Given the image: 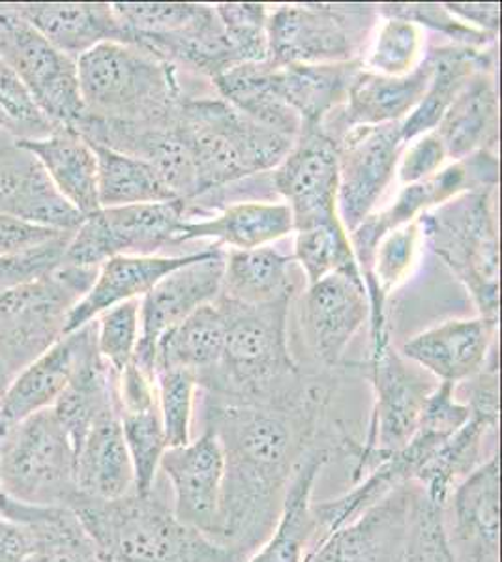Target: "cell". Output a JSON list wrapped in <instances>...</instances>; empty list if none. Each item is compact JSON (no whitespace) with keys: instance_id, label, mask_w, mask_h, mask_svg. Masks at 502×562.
Wrapping results in <instances>:
<instances>
[{"instance_id":"obj_30","label":"cell","mask_w":502,"mask_h":562,"mask_svg":"<svg viewBox=\"0 0 502 562\" xmlns=\"http://www.w3.org/2000/svg\"><path fill=\"white\" fill-rule=\"evenodd\" d=\"M360 71L358 58L334 65L274 66V87L302 119V130H315L339 103L347 102L350 85Z\"/></svg>"},{"instance_id":"obj_22","label":"cell","mask_w":502,"mask_h":562,"mask_svg":"<svg viewBox=\"0 0 502 562\" xmlns=\"http://www.w3.org/2000/svg\"><path fill=\"white\" fill-rule=\"evenodd\" d=\"M497 323L482 319L448 321L409 339L401 357L439 383L458 386L475 378L491 355Z\"/></svg>"},{"instance_id":"obj_55","label":"cell","mask_w":502,"mask_h":562,"mask_svg":"<svg viewBox=\"0 0 502 562\" xmlns=\"http://www.w3.org/2000/svg\"><path fill=\"white\" fill-rule=\"evenodd\" d=\"M8 384H10V378H8V373L4 371V368L0 366V396L4 394V390L8 389Z\"/></svg>"},{"instance_id":"obj_15","label":"cell","mask_w":502,"mask_h":562,"mask_svg":"<svg viewBox=\"0 0 502 562\" xmlns=\"http://www.w3.org/2000/svg\"><path fill=\"white\" fill-rule=\"evenodd\" d=\"M272 184L293 214L294 231L337 222L336 140L321 130H302L286 160L274 169Z\"/></svg>"},{"instance_id":"obj_16","label":"cell","mask_w":502,"mask_h":562,"mask_svg":"<svg viewBox=\"0 0 502 562\" xmlns=\"http://www.w3.org/2000/svg\"><path fill=\"white\" fill-rule=\"evenodd\" d=\"M416 484L398 487L350 524L321 538L308 562H403Z\"/></svg>"},{"instance_id":"obj_37","label":"cell","mask_w":502,"mask_h":562,"mask_svg":"<svg viewBox=\"0 0 502 562\" xmlns=\"http://www.w3.org/2000/svg\"><path fill=\"white\" fill-rule=\"evenodd\" d=\"M92 147L98 156L100 209L177 201V195L159 177L153 164L102 145Z\"/></svg>"},{"instance_id":"obj_21","label":"cell","mask_w":502,"mask_h":562,"mask_svg":"<svg viewBox=\"0 0 502 562\" xmlns=\"http://www.w3.org/2000/svg\"><path fill=\"white\" fill-rule=\"evenodd\" d=\"M94 341L96 321H92L76 333L66 334L49 351L21 370L0 396V420L18 424L40 411L52 409Z\"/></svg>"},{"instance_id":"obj_11","label":"cell","mask_w":502,"mask_h":562,"mask_svg":"<svg viewBox=\"0 0 502 562\" xmlns=\"http://www.w3.org/2000/svg\"><path fill=\"white\" fill-rule=\"evenodd\" d=\"M0 57L53 126L77 130L85 108L76 60L57 52L10 4H0Z\"/></svg>"},{"instance_id":"obj_38","label":"cell","mask_w":502,"mask_h":562,"mask_svg":"<svg viewBox=\"0 0 502 562\" xmlns=\"http://www.w3.org/2000/svg\"><path fill=\"white\" fill-rule=\"evenodd\" d=\"M495 424L472 416L464 428L448 437L432 460L420 469L414 484L432 503L446 508L459 482L482 465L483 439L495 431Z\"/></svg>"},{"instance_id":"obj_46","label":"cell","mask_w":502,"mask_h":562,"mask_svg":"<svg viewBox=\"0 0 502 562\" xmlns=\"http://www.w3.org/2000/svg\"><path fill=\"white\" fill-rule=\"evenodd\" d=\"M71 235L74 233H60L38 246L0 257V296L44 280L63 267Z\"/></svg>"},{"instance_id":"obj_40","label":"cell","mask_w":502,"mask_h":562,"mask_svg":"<svg viewBox=\"0 0 502 562\" xmlns=\"http://www.w3.org/2000/svg\"><path fill=\"white\" fill-rule=\"evenodd\" d=\"M294 259L304 269L308 285H313L331 274L364 280L350 248L349 235L339 220L297 231Z\"/></svg>"},{"instance_id":"obj_4","label":"cell","mask_w":502,"mask_h":562,"mask_svg":"<svg viewBox=\"0 0 502 562\" xmlns=\"http://www.w3.org/2000/svg\"><path fill=\"white\" fill-rule=\"evenodd\" d=\"M85 121L153 126L166 115L177 83L169 65L145 49L105 42L77 60Z\"/></svg>"},{"instance_id":"obj_52","label":"cell","mask_w":502,"mask_h":562,"mask_svg":"<svg viewBox=\"0 0 502 562\" xmlns=\"http://www.w3.org/2000/svg\"><path fill=\"white\" fill-rule=\"evenodd\" d=\"M31 551V532L18 519L0 516V562H23Z\"/></svg>"},{"instance_id":"obj_51","label":"cell","mask_w":502,"mask_h":562,"mask_svg":"<svg viewBox=\"0 0 502 562\" xmlns=\"http://www.w3.org/2000/svg\"><path fill=\"white\" fill-rule=\"evenodd\" d=\"M60 233H70V231L45 229L7 214H0V257L38 246L49 238L57 237Z\"/></svg>"},{"instance_id":"obj_43","label":"cell","mask_w":502,"mask_h":562,"mask_svg":"<svg viewBox=\"0 0 502 562\" xmlns=\"http://www.w3.org/2000/svg\"><path fill=\"white\" fill-rule=\"evenodd\" d=\"M217 20L238 63H263L268 58L267 4H216Z\"/></svg>"},{"instance_id":"obj_1","label":"cell","mask_w":502,"mask_h":562,"mask_svg":"<svg viewBox=\"0 0 502 562\" xmlns=\"http://www.w3.org/2000/svg\"><path fill=\"white\" fill-rule=\"evenodd\" d=\"M319 402L304 392L291 402L238 403L216 397L207 428L225 456L214 540L248 559L280 514L287 487L304 456L317 447Z\"/></svg>"},{"instance_id":"obj_54","label":"cell","mask_w":502,"mask_h":562,"mask_svg":"<svg viewBox=\"0 0 502 562\" xmlns=\"http://www.w3.org/2000/svg\"><path fill=\"white\" fill-rule=\"evenodd\" d=\"M18 140V137L15 135L10 134L8 130L2 128L0 126V154L4 153L12 143H15Z\"/></svg>"},{"instance_id":"obj_41","label":"cell","mask_w":502,"mask_h":562,"mask_svg":"<svg viewBox=\"0 0 502 562\" xmlns=\"http://www.w3.org/2000/svg\"><path fill=\"white\" fill-rule=\"evenodd\" d=\"M111 8L121 29V44L130 45L186 31L210 10L207 4L185 2H116Z\"/></svg>"},{"instance_id":"obj_33","label":"cell","mask_w":502,"mask_h":562,"mask_svg":"<svg viewBox=\"0 0 502 562\" xmlns=\"http://www.w3.org/2000/svg\"><path fill=\"white\" fill-rule=\"evenodd\" d=\"M214 85L231 108L265 128L299 139L302 119L287 105L274 87L272 63L263 60L233 66L214 77Z\"/></svg>"},{"instance_id":"obj_47","label":"cell","mask_w":502,"mask_h":562,"mask_svg":"<svg viewBox=\"0 0 502 562\" xmlns=\"http://www.w3.org/2000/svg\"><path fill=\"white\" fill-rule=\"evenodd\" d=\"M420 47L419 26L405 20L388 18L377 36L376 49L368 60L369 68L381 76H408L416 68Z\"/></svg>"},{"instance_id":"obj_50","label":"cell","mask_w":502,"mask_h":562,"mask_svg":"<svg viewBox=\"0 0 502 562\" xmlns=\"http://www.w3.org/2000/svg\"><path fill=\"white\" fill-rule=\"evenodd\" d=\"M413 140V145L408 148V153L403 154L400 164L401 182L408 186L432 179L433 175L440 171V167L448 158L445 143L440 140L435 130Z\"/></svg>"},{"instance_id":"obj_8","label":"cell","mask_w":502,"mask_h":562,"mask_svg":"<svg viewBox=\"0 0 502 562\" xmlns=\"http://www.w3.org/2000/svg\"><path fill=\"white\" fill-rule=\"evenodd\" d=\"M433 251L464 281L482 319L499 315V243L490 190L467 192L419 217Z\"/></svg>"},{"instance_id":"obj_31","label":"cell","mask_w":502,"mask_h":562,"mask_svg":"<svg viewBox=\"0 0 502 562\" xmlns=\"http://www.w3.org/2000/svg\"><path fill=\"white\" fill-rule=\"evenodd\" d=\"M294 231L293 214L281 203H238L220 216L203 222L186 220L178 231L177 244L214 238L235 249H255L287 237Z\"/></svg>"},{"instance_id":"obj_36","label":"cell","mask_w":502,"mask_h":562,"mask_svg":"<svg viewBox=\"0 0 502 562\" xmlns=\"http://www.w3.org/2000/svg\"><path fill=\"white\" fill-rule=\"evenodd\" d=\"M294 257L281 256L280 251L263 246L255 249H233L225 256L222 301L261 306L270 302L286 301L293 291L291 265Z\"/></svg>"},{"instance_id":"obj_12","label":"cell","mask_w":502,"mask_h":562,"mask_svg":"<svg viewBox=\"0 0 502 562\" xmlns=\"http://www.w3.org/2000/svg\"><path fill=\"white\" fill-rule=\"evenodd\" d=\"M186 201L100 209L85 217L66 246L64 265L98 269L116 256L154 257L177 244Z\"/></svg>"},{"instance_id":"obj_23","label":"cell","mask_w":502,"mask_h":562,"mask_svg":"<svg viewBox=\"0 0 502 562\" xmlns=\"http://www.w3.org/2000/svg\"><path fill=\"white\" fill-rule=\"evenodd\" d=\"M331 460L326 448H312L294 471L283 505L267 540L244 562H308L321 530L313 510L315 484Z\"/></svg>"},{"instance_id":"obj_49","label":"cell","mask_w":502,"mask_h":562,"mask_svg":"<svg viewBox=\"0 0 502 562\" xmlns=\"http://www.w3.org/2000/svg\"><path fill=\"white\" fill-rule=\"evenodd\" d=\"M377 13L384 18H398L414 25L430 26L433 31L445 33L451 40H456L461 47H483L495 40V34L482 33L472 26L465 25L456 20L445 4H381L377 7Z\"/></svg>"},{"instance_id":"obj_28","label":"cell","mask_w":502,"mask_h":562,"mask_svg":"<svg viewBox=\"0 0 502 562\" xmlns=\"http://www.w3.org/2000/svg\"><path fill=\"white\" fill-rule=\"evenodd\" d=\"M435 70V53H430L408 76L388 77L360 71L350 85L345 109V128L379 126L401 122L419 105Z\"/></svg>"},{"instance_id":"obj_3","label":"cell","mask_w":502,"mask_h":562,"mask_svg":"<svg viewBox=\"0 0 502 562\" xmlns=\"http://www.w3.org/2000/svg\"><path fill=\"white\" fill-rule=\"evenodd\" d=\"M289 299L261 306L222 301L225 349L222 364L201 383L214 396L238 403L291 402L297 366L287 347Z\"/></svg>"},{"instance_id":"obj_42","label":"cell","mask_w":502,"mask_h":562,"mask_svg":"<svg viewBox=\"0 0 502 562\" xmlns=\"http://www.w3.org/2000/svg\"><path fill=\"white\" fill-rule=\"evenodd\" d=\"M154 384L167 445L169 448L185 447L190 442L198 375L182 368H158L154 370Z\"/></svg>"},{"instance_id":"obj_48","label":"cell","mask_w":502,"mask_h":562,"mask_svg":"<svg viewBox=\"0 0 502 562\" xmlns=\"http://www.w3.org/2000/svg\"><path fill=\"white\" fill-rule=\"evenodd\" d=\"M0 111L7 116L12 134L18 139H38L57 130L45 119L38 105L15 76V71L0 57Z\"/></svg>"},{"instance_id":"obj_24","label":"cell","mask_w":502,"mask_h":562,"mask_svg":"<svg viewBox=\"0 0 502 562\" xmlns=\"http://www.w3.org/2000/svg\"><path fill=\"white\" fill-rule=\"evenodd\" d=\"M209 249L180 257H111L98 267L94 283L71 310L66 334L90 325L111 307L127 301H140L164 276L188 262L198 261Z\"/></svg>"},{"instance_id":"obj_53","label":"cell","mask_w":502,"mask_h":562,"mask_svg":"<svg viewBox=\"0 0 502 562\" xmlns=\"http://www.w3.org/2000/svg\"><path fill=\"white\" fill-rule=\"evenodd\" d=\"M446 10L461 21L482 33L495 34L501 26V4H445Z\"/></svg>"},{"instance_id":"obj_13","label":"cell","mask_w":502,"mask_h":562,"mask_svg":"<svg viewBox=\"0 0 502 562\" xmlns=\"http://www.w3.org/2000/svg\"><path fill=\"white\" fill-rule=\"evenodd\" d=\"M401 122L355 126L345 132L337 150V217L353 231L376 209L400 161Z\"/></svg>"},{"instance_id":"obj_18","label":"cell","mask_w":502,"mask_h":562,"mask_svg":"<svg viewBox=\"0 0 502 562\" xmlns=\"http://www.w3.org/2000/svg\"><path fill=\"white\" fill-rule=\"evenodd\" d=\"M451 553L458 562H501V463L499 452L483 461L451 492Z\"/></svg>"},{"instance_id":"obj_5","label":"cell","mask_w":502,"mask_h":562,"mask_svg":"<svg viewBox=\"0 0 502 562\" xmlns=\"http://www.w3.org/2000/svg\"><path fill=\"white\" fill-rule=\"evenodd\" d=\"M198 173L199 195L286 160L297 139L252 121L227 102H193L177 130Z\"/></svg>"},{"instance_id":"obj_19","label":"cell","mask_w":502,"mask_h":562,"mask_svg":"<svg viewBox=\"0 0 502 562\" xmlns=\"http://www.w3.org/2000/svg\"><path fill=\"white\" fill-rule=\"evenodd\" d=\"M0 214L45 229L70 233L85 220L58 193L36 156L20 139L0 154Z\"/></svg>"},{"instance_id":"obj_9","label":"cell","mask_w":502,"mask_h":562,"mask_svg":"<svg viewBox=\"0 0 502 562\" xmlns=\"http://www.w3.org/2000/svg\"><path fill=\"white\" fill-rule=\"evenodd\" d=\"M371 386L373 411L366 441H350L347 435L342 439V445L355 456L353 484L381 458L411 441L437 383H433L430 373L401 357L387 338L371 346Z\"/></svg>"},{"instance_id":"obj_34","label":"cell","mask_w":502,"mask_h":562,"mask_svg":"<svg viewBox=\"0 0 502 562\" xmlns=\"http://www.w3.org/2000/svg\"><path fill=\"white\" fill-rule=\"evenodd\" d=\"M433 53H435V70H433L430 87L419 105L411 111V115L401 122L403 143H409L437 128L451 102L458 98L465 85L471 81L472 76L491 68L490 55L471 47L454 45V47H440Z\"/></svg>"},{"instance_id":"obj_29","label":"cell","mask_w":502,"mask_h":562,"mask_svg":"<svg viewBox=\"0 0 502 562\" xmlns=\"http://www.w3.org/2000/svg\"><path fill=\"white\" fill-rule=\"evenodd\" d=\"M0 516L18 519L31 532V551L23 562H100L94 540L74 508L21 505L0 493Z\"/></svg>"},{"instance_id":"obj_35","label":"cell","mask_w":502,"mask_h":562,"mask_svg":"<svg viewBox=\"0 0 502 562\" xmlns=\"http://www.w3.org/2000/svg\"><path fill=\"white\" fill-rule=\"evenodd\" d=\"M225 319L220 307L204 304L159 338L154 370L182 368L193 371L201 383L222 364Z\"/></svg>"},{"instance_id":"obj_39","label":"cell","mask_w":502,"mask_h":562,"mask_svg":"<svg viewBox=\"0 0 502 562\" xmlns=\"http://www.w3.org/2000/svg\"><path fill=\"white\" fill-rule=\"evenodd\" d=\"M119 418L134 465L135 493L148 495L156 486L161 456L166 454L169 448L158 400L121 405Z\"/></svg>"},{"instance_id":"obj_45","label":"cell","mask_w":502,"mask_h":562,"mask_svg":"<svg viewBox=\"0 0 502 562\" xmlns=\"http://www.w3.org/2000/svg\"><path fill=\"white\" fill-rule=\"evenodd\" d=\"M445 510L416 490L403 562H458L446 535Z\"/></svg>"},{"instance_id":"obj_7","label":"cell","mask_w":502,"mask_h":562,"mask_svg":"<svg viewBox=\"0 0 502 562\" xmlns=\"http://www.w3.org/2000/svg\"><path fill=\"white\" fill-rule=\"evenodd\" d=\"M98 269L63 265L44 280L0 296V366L12 379L66 336Z\"/></svg>"},{"instance_id":"obj_25","label":"cell","mask_w":502,"mask_h":562,"mask_svg":"<svg viewBox=\"0 0 502 562\" xmlns=\"http://www.w3.org/2000/svg\"><path fill=\"white\" fill-rule=\"evenodd\" d=\"M10 7L57 52L76 63L96 45L121 42V29L111 4L26 2Z\"/></svg>"},{"instance_id":"obj_32","label":"cell","mask_w":502,"mask_h":562,"mask_svg":"<svg viewBox=\"0 0 502 562\" xmlns=\"http://www.w3.org/2000/svg\"><path fill=\"white\" fill-rule=\"evenodd\" d=\"M499 100L490 70L478 71L451 102L435 128L448 158L461 161L497 139Z\"/></svg>"},{"instance_id":"obj_2","label":"cell","mask_w":502,"mask_h":562,"mask_svg":"<svg viewBox=\"0 0 502 562\" xmlns=\"http://www.w3.org/2000/svg\"><path fill=\"white\" fill-rule=\"evenodd\" d=\"M94 540L100 562H244L246 557L182 524L156 487L100 501L79 495L74 505Z\"/></svg>"},{"instance_id":"obj_14","label":"cell","mask_w":502,"mask_h":562,"mask_svg":"<svg viewBox=\"0 0 502 562\" xmlns=\"http://www.w3.org/2000/svg\"><path fill=\"white\" fill-rule=\"evenodd\" d=\"M225 256L220 246L172 270L141 299V336L134 362L154 378L156 346L164 334L190 317L196 310L212 304L222 291Z\"/></svg>"},{"instance_id":"obj_17","label":"cell","mask_w":502,"mask_h":562,"mask_svg":"<svg viewBox=\"0 0 502 562\" xmlns=\"http://www.w3.org/2000/svg\"><path fill=\"white\" fill-rule=\"evenodd\" d=\"M172 487V514L214 540L222 503L225 456L212 429L185 447L167 448L159 461Z\"/></svg>"},{"instance_id":"obj_44","label":"cell","mask_w":502,"mask_h":562,"mask_svg":"<svg viewBox=\"0 0 502 562\" xmlns=\"http://www.w3.org/2000/svg\"><path fill=\"white\" fill-rule=\"evenodd\" d=\"M141 336V301H127L96 319V347L116 375L135 357Z\"/></svg>"},{"instance_id":"obj_20","label":"cell","mask_w":502,"mask_h":562,"mask_svg":"<svg viewBox=\"0 0 502 562\" xmlns=\"http://www.w3.org/2000/svg\"><path fill=\"white\" fill-rule=\"evenodd\" d=\"M304 325L313 351L326 366H336L368 319V291L364 280L344 274L325 276L305 294Z\"/></svg>"},{"instance_id":"obj_27","label":"cell","mask_w":502,"mask_h":562,"mask_svg":"<svg viewBox=\"0 0 502 562\" xmlns=\"http://www.w3.org/2000/svg\"><path fill=\"white\" fill-rule=\"evenodd\" d=\"M63 195L85 217L100 211L98 156L90 140L76 130L57 128L38 139H20Z\"/></svg>"},{"instance_id":"obj_26","label":"cell","mask_w":502,"mask_h":562,"mask_svg":"<svg viewBox=\"0 0 502 562\" xmlns=\"http://www.w3.org/2000/svg\"><path fill=\"white\" fill-rule=\"evenodd\" d=\"M76 471L83 497L111 501L135 492L134 465L122 434L119 407L98 416L77 445Z\"/></svg>"},{"instance_id":"obj_6","label":"cell","mask_w":502,"mask_h":562,"mask_svg":"<svg viewBox=\"0 0 502 562\" xmlns=\"http://www.w3.org/2000/svg\"><path fill=\"white\" fill-rule=\"evenodd\" d=\"M0 493L21 505H76V450L53 409L0 420Z\"/></svg>"},{"instance_id":"obj_10","label":"cell","mask_w":502,"mask_h":562,"mask_svg":"<svg viewBox=\"0 0 502 562\" xmlns=\"http://www.w3.org/2000/svg\"><path fill=\"white\" fill-rule=\"evenodd\" d=\"M377 18L369 4H286L268 13V63L334 65L356 60Z\"/></svg>"}]
</instances>
